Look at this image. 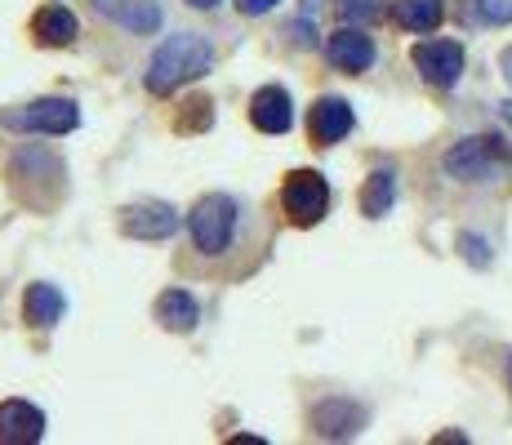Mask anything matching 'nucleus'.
<instances>
[{
  "mask_svg": "<svg viewBox=\"0 0 512 445\" xmlns=\"http://www.w3.org/2000/svg\"><path fill=\"white\" fill-rule=\"evenodd\" d=\"M236 9H241L245 18H259V14H268V9H277L281 0H232Z\"/></svg>",
  "mask_w": 512,
  "mask_h": 445,
  "instance_id": "5701e85b",
  "label": "nucleus"
},
{
  "mask_svg": "<svg viewBox=\"0 0 512 445\" xmlns=\"http://www.w3.org/2000/svg\"><path fill=\"white\" fill-rule=\"evenodd\" d=\"M156 321H161L170 334H192L196 321H201V303H196L187 290H165L161 299H156Z\"/></svg>",
  "mask_w": 512,
  "mask_h": 445,
  "instance_id": "dca6fc26",
  "label": "nucleus"
},
{
  "mask_svg": "<svg viewBox=\"0 0 512 445\" xmlns=\"http://www.w3.org/2000/svg\"><path fill=\"white\" fill-rule=\"evenodd\" d=\"M504 121L512 125V98H508V103H504Z\"/></svg>",
  "mask_w": 512,
  "mask_h": 445,
  "instance_id": "a878e982",
  "label": "nucleus"
},
{
  "mask_svg": "<svg viewBox=\"0 0 512 445\" xmlns=\"http://www.w3.org/2000/svg\"><path fill=\"white\" fill-rule=\"evenodd\" d=\"M214 112H210V98H187L183 116H179V134H196V130H210Z\"/></svg>",
  "mask_w": 512,
  "mask_h": 445,
  "instance_id": "6ab92c4d",
  "label": "nucleus"
},
{
  "mask_svg": "<svg viewBox=\"0 0 512 445\" xmlns=\"http://www.w3.org/2000/svg\"><path fill=\"white\" fill-rule=\"evenodd\" d=\"M415 67H419V76L428 85H437V89H450L464 76V45L459 41H423L415 45Z\"/></svg>",
  "mask_w": 512,
  "mask_h": 445,
  "instance_id": "0eeeda50",
  "label": "nucleus"
},
{
  "mask_svg": "<svg viewBox=\"0 0 512 445\" xmlns=\"http://www.w3.org/2000/svg\"><path fill=\"white\" fill-rule=\"evenodd\" d=\"M63 290L58 285H27V299H23V316L27 325H36V330H54L58 321H63Z\"/></svg>",
  "mask_w": 512,
  "mask_h": 445,
  "instance_id": "f3484780",
  "label": "nucleus"
},
{
  "mask_svg": "<svg viewBox=\"0 0 512 445\" xmlns=\"http://www.w3.org/2000/svg\"><path fill=\"white\" fill-rule=\"evenodd\" d=\"M477 14H481V23L504 27L512 23V0H477Z\"/></svg>",
  "mask_w": 512,
  "mask_h": 445,
  "instance_id": "aec40b11",
  "label": "nucleus"
},
{
  "mask_svg": "<svg viewBox=\"0 0 512 445\" xmlns=\"http://www.w3.org/2000/svg\"><path fill=\"white\" fill-rule=\"evenodd\" d=\"M236 223H241V205L228 192H210L192 205L187 214V227H192V241L201 254H223L236 236Z\"/></svg>",
  "mask_w": 512,
  "mask_h": 445,
  "instance_id": "7ed1b4c3",
  "label": "nucleus"
},
{
  "mask_svg": "<svg viewBox=\"0 0 512 445\" xmlns=\"http://www.w3.org/2000/svg\"><path fill=\"white\" fill-rule=\"evenodd\" d=\"M45 437V414L27 401H0V445H36Z\"/></svg>",
  "mask_w": 512,
  "mask_h": 445,
  "instance_id": "ddd939ff",
  "label": "nucleus"
},
{
  "mask_svg": "<svg viewBox=\"0 0 512 445\" xmlns=\"http://www.w3.org/2000/svg\"><path fill=\"white\" fill-rule=\"evenodd\" d=\"M499 72H504V81L512 85V45L504 49V58H499Z\"/></svg>",
  "mask_w": 512,
  "mask_h": 445,
  "instance_id": "b1692460",
  "label": "nucleus"
},
{
  "mask_svg": "<svg viewBox=\"0 0 512 445\" xmlns=\"http://www.w3.org/2000/svg\"><path fill=\"white\" fill-rule=\"evenodd\" d=\"M0 125L14 134H72L81 125V107L72 98H36V103H18L0 112Z\"/></svg>",
  "mask_w": 512,
  "mask_h": 445,
  "instance_id": "20e7f679",
  "label": "nucleus"
},
{
  "mask_svg": "<svg viewBox=\"0 0 512 445\" xmlns=\"http://www.w3.org/2000/svg\"><path fill=\"white\" fill-rule=\"evenodd\" d=\"M187 5H192V9H214L219 0H187Z\"/></svg>",
  "mask_w": 512,
  "mask_h": 445,
  "instance_id": "393cba45",
  "label": "nucleus"
},
{
  "mask_svg": "<svg viewBox=\"0 0 512 445\" xmlns=\"http://www.w3.org/2000/svg\"><path fill=\"white\" fill-rule=\"evenodd\" d=\"M250 125L259 134H285L294 125V103L281 85H263L250 98Z\"/></svg>",
  "mask_w": 512,
  "mask_h": 445,
  "instance_id": "f8f14e48",
  "label": "nucleus"
},
{
  "mask_svg": "<svg viewBox=\"0 0 512 445\" xmlns=\"http://www.w3.org/2000/svg\"><path fill=\"white\" fill-rule=\"evenodd\" d=\"M312 428L317 437H330V441H343V437H357L366 428V410L357 401H343V397H330L312 410Z\"/></svg>",
  "mask_w": 512,
  "mask_h": 445,
  "instance_id": "9b49d317",
  "label": "nucleus"
},
{
  "mask_svg": "<svg viewBox=\"0 0 512 445\" xmlns=\"http://www.w3.org/2000/svg\"><path fill=\"white\" fill-rule=\"evenodd\" d=\"M352 125H357V116H352V107L343 103V98H317L312 103V112H308V134H312V143L317 147H334L339 138H348L352 134Z\"/></svg>",
  "mask_w": 512,
  "mask_h": 445,
  "instance_id": "9d476101",
  "label": "nucleus"
},
{
  "mask_svg": "<svg viewBox=\"0 0 512 445\" xmlns=\"http://www.w3.org/2000/svg\"><path fill=\"white\" fill-rule=\"evenodd\" d=\"M441 18H446V0H392V23L401 32H437Z\"/></svg>",
  "mask_w": 512,
  "mask_h": 445,
  "instance_id": "2eb2a0df",
  "label": "nucleus"
},
{
  "mask_svg": "<svg viewBox=\"0 0 512 445\" xmlns=\"http://www.w3.org/2000/svg\"><path fill=\"white\" fill-rule=\"evenodd\" d=\"M459 250L468 254V263H472V267H486V263H490L486 241H481V236H459Z\"/></svg>",
  "mask_w": 512,
  "mask_h": 445,
  "instance_id": "4be33fe9",
  "label": "nucleus"
},
{
  "mask_svg": "<svg viewBox=\"0 0 512 445\" xmlns=\"http://www.w3.org/2000/svg\"><path fill=\"white\" fill-rule=\"evenodd\" d=\"M116 223L134 241H170L179 232V210L165 201H134V205H125Z\"/></svg>",
  "mask_w": 512,
  "mask_h": 445,
  "instance_id": "423d86ee",
  "label": "nucleus"
},
{
  "mask_svg": "<svg viewBox=\"0 0 512 445\" xmlns=\"http://www.w3.org/2000/svg\"><path fill=\"white\" fill-rule=\"evenodd\" d=\"M446 174L459 183H499L512 174V152L495 134H472L459 138L446 152Z\"/></svg>",
  "mask_w": 512,
  "mask_h": 445,
  "instance_id": "f03ea898",
  "label": "nucleus"
},
{
  "mask_svg": "<svg viewBox=\"0 0 512 445\" xmlns=\"http://www.w3.org/2000/svg\"><path fill=\"white\" fill-rule=\"evenodd\" d=\"M94 9L130 36L161 32V0H94Z\"/></svg>",
  "mask_w": 512,
  "mask_h": 445,
  "instance_id": "1a4fd4ad",
  "label": "nucleus"
},
{
  "mask_svg": "<svg viewBox=\"0 0 512 445\" xmlns=\"http://www.w3.org/2000/svg\"><path fill=\"white\" fill-rule=\"evenodd\" d=\"M392 201H397V174L374 170L366 178V187H361V214H366V219H383V214L392 210Z\"/></svg>",
  "mask_w": 512,
  "mask_h": 445,
  "instance_id": "a211bd4d",
  "label": "nucleus"
},
{
  "mask_svg": "<svg viewBox=\"0 0 512 445\" xmlns=\"http://www.w3.org/2000/svg\"><path fill=\"white\" fill-rule=\"evenodd\" d=\"M281 210L294 227H317L330 210V183L317 170H294L281 187Z\"/></svg>",
  "mask_w": 512,
  "mask_h": 445,
  "instance_id": "39448f33",
  "label": "nucleus"
},
{
  "mask_svg": "<svg viewBox=\"0 0 512 445\" xmlns=\"http://www.w3.org/2000/svg\"><path fill=\"white\" fill-rule=\"evenodd\" d=\"M326 58H330L334 72L361 76V72H370V67H374V41H370L366 32H361V27L343 23L339 32L326 36Z\"/></svg>",
  "mask_w": 512,
  "mask_h": 445,
  "instance_id": "6e6552de",
  "label": "nucleus"
},
{
  "mask_svg": "<svg viewBox=\"0 0 512 445\" xmlns=\"http://www.w3.org/2000/svg\"><path fill=\"white\" fill-rule=\"evenodd\" d=\"M32 36L41 41L45 49H67L81 36V23H76V14L72 9H63V5H45V9H36V18H32Z\"/></svg>",
  "mask_w": 512,
  "mask_h": 445,
  "instance_id": "4468645a",
  "label": "nucleus"
},
{
  "mask_svg": "<svg viewBox=\"0 0 512 445\" xmlns=\"http://www.w3.org/2000/svg\"><path fill=\"white\" fill-rule=\"evenodd\" d=\"M210 67H214V45L205 41V36H196V32H179L152 54L143 85H147V94L170 98L174 89L192 85L196 76H205Z\"/></svg>",
  "mask_w": 512,
  "mask_h": 445,
  "instance_id": "f257e3e1",
  "label": "nucleus"
},
{
  "mask_svg": "<svg viewBox=\"0 0 512 445\" xmlns=\"http://www.w3.org/2000/svg\"><path fill=\"white\" fill-rule=\"evenodd\" d=\"M508 383H512V361H508Z\"/></svg>",
  "mask_w": 512,
  "mask_h": 445,
  "instance_id": "bb28decb",
  "label": "nucleus"
},
{
  "mask_svg": "<svg viewBox=\"0 0 512 445\" xmlns=\"http://www.w3.org/2000/svg\"><path fill=\"white\" fill-rule=\"evenodd\" d=\"M339 14L343 23H366V18L379 14V5L374 0H339Z\"/></svg>",
  "mask_w": 512,
  "mask_h": 445,
  "instance_id": "412c9836",
  "label": "nucleus"
}]
</instances>
